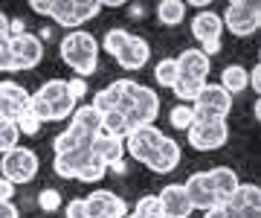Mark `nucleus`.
<instances>
[{
  "label": "nucleus",
  "instance_id": "nucleus-15",
  "mask_svg": "<svg viewBox=\"0 0 261 218\" xmlns=\"http://www.w3.org/2000/svg\"><path fill=\"white\" fill-rule=\"evenodd\" d=\"M160 198V209H163V218H189L195 209L189 204V195L183 189V183H168L163 186Z\"/></svg>",
  "mask_w": 261,
  "mask_h": 218
},
{
  "label": "nucleus",
  "instance_id": "nucleus-1",
  "mask_svg": "<svg viewBox=\"0 0 261 218\" xmlns=\"http://www.w3.org/2000/svg\"><path fill=\"white\" fill-rule=\"evenodd\" d=\"M58 53H61V61H64L79 79L93 76L96 67H99V41H96V35L84 32V29L67 32L64 38H61Z\"/></svg>",
  "mask_w": 261,
  "mask_h": 218
},
{
  "label": "nucleus",
  "instance_id": "nucleus-30",
  "mask_svg": "<svg viewBox=\"0 0 261 218\" xmlns=\"http://www.w3.org/2000/svg\"><path fill=\"white\" fill-rule=\"evenodd\" d=\"M128 131H130V123H128V116H125V114H119V111H113V114H102V134L125 140Z\"/></svg>",
  "mask_w": 261,
  "mask_h": 218
},
{
  "label": "nucleus",
  "instance_id": "nucleus-46",
  "mask_svg": "<svg viewBox=\"0 0 261 218\" xmlns=\"http://www.w3.org/2000/svg\"><path fill=\"white\" fill-rule=\"evenodd\" d=\"M232 218H261V209H229Z\"/></svg>",
  "mask_w": 261,
  "mask_h": 218
},
{
  "label": "nucleus",
  "instance_id": "nucleus-2",
  "mask_svg": "<svg viewBox=\"0 0 261 218\" xmlns=\"http://www.w3.org/2000/svg\"><path fill=\"white\" fill-rule=\"evenodd\" d=\"M122 87H125V96L130 102V128L134 125H154V119L160 116V96L157 90L134 82V79H122Z\"/></svg>",
  "mask_w": 261,
  "mask_h": 218
},
{
  "label": "nucleus",
  "instance_id": "nucleus-22",
  "mask_svg": "<svg viewBox=\"0 0 261 218\" xmlns=\"http://www.w3.org/2000/svg\"><path fill=\"white\" fill-rule=\"evenodd\" d=\"M90 134L82 131V128H75L73 123L67 125L61 134H56V140H53V152L56 154H67V152H82V149H90Z\"/></svg>",
  "mask_w": 261,
  "mask_h": 218
},
{
  "label": "nucleus",
  "instance_id": "nucleus-26",
  "mask_svg": "<svg viewBox=\"0 0 261 218\" xmlns=\"http://www.w3.org/2000/svg\"><path fill=\"white\" fill-rule=\"evenodd\" d=\"M70 123H73L75 128L87 131L90 137H96V134L102 131V116L96 114L90 105H75V111H73V116H70Z\"/></svg>",
  "mask_w": 261,
  "mask_h": 218
},
{
  "label": "nucleus",
  "instance_id": "nucleus-36",
  "mask_svg": "<svg viewBox=\"0 0 261 218\" xmlns=\"http://www.w3.org/2000/svg\"><path fill=\"white\" fill-rule=\"evenodd\" d=\"M38 207L44 209V212H56V209H61V207H64L61 192H58V189H41V192H38Z\"/></svg>",
  "mask_w": 261,
  "mask_h": 218
},
{
  "label": "nucleus",
  "instance_id": "nucleus-6",
  "mask_svg": "<svg viewBox=\"0 0 261 218\" xmlns=\"http://www.w3.org/2000/svg\"><path fill=\"white\" fill-rule=\"evenodd\" d=\"M186 134H189V146L192 149H197V152H218L229 140V125H226V119H195V125Z\"/></svg>",
  "mask_w": 261,
  "mask_h": 218
},
{
  "label": "nucleus",
  "instance_id": "nucleus-4",
  "mask_svg": "<svg viewBox=\"0 0 261 218\" xmlns=\"http://www.w3.org/2000/svg\"><path fill=\"white\" fill-rule=\"evenodd\" d=\"M102 12L99 0H49L47 18H53L58 27H67L70 32L84 27L87 20H93Z\"/></svg>",
  "mask_w": 261,
  "mask_h": 218
},
{
  "label": "nucleus",
  "instance_id": "nucleus-29",
  "mask_svg": "<svg viewBox=\"0 0 261 218\" xmlns=\"http://www.w3.org/2000/svg\"><path fill=\"white\" fill-rule=\"evenodd\" d=\"M108 175V166H105L99 157H96L93 152H90V157L82 163V169H79V175H75V180L79 183H99V180Z\"/></svg>",
  "mask_w": 261,
  "mask_h": 218
},
{
  "label": "nucleus",
  "instance_id": "nucleus-23",
  "mask_svg": "<svg viewBox=\"0 0 261 218\" xmlns=\"http://www.w3.org/2000/svg\"><path fill=\"white\" fill-rule=\"evenodd\" d=\"M90 157V149H82V152H67V154H56V160H53V172H56L58 178L64 180H75L79 169H82V163Z\"/></svg>",
  "mask_w": 261,
  "mask_h": 218
},
{
  "label": "nucleus",
  "instance_id": "nucleus-42",
  "mask_svg": "<svg viewBox=\"0 0 261 218\" xmlns=\"http://www.w3.org/2000/svg\"><path fill=\"white\" fill-rule=\"evenodd\" d=\"M12 198H15V183L0 178V201H12Z\"/></svg>",
  "mask_w": 261,
  "mask_h": 218
},
{
  "label": "nucleus",
  "instance_id": "nucleus-12",
  "mask_svg": "<svg viewBox=\"0 0 261 218\" xmlns=\"http://www.w3.org/2000/svg\"><path fill=\"white\" fill-rule=\"evenodd\" d=\"M87 218H125L128 215V204L111 189H93L87 198Z\"/></svg>",
  "mask_w": 261,
  "mask_h": 218
},
{
  "label": "nucleus",
  "instance_id": "nucleus-44",
  "mask_svg": "<svg viewBox=\"0 0 261 218\" xmlns=\"http://www.w3.org/2000/svg\"><path fill=\"white\" fill-rule=\"evenodd\" d=\"M9 41V15L0 9V44H6Z\"/></svg>",
  "mask_w": 261,
  "mask_h": 218
},
{
  "label": "nucleus",
  "instance_id": "nucleus-27",
  "mask_svg": "<svg viewBox=\"0 0 261 218\" xmlns=\"http://www.w3.org/2000/svg\"><path fill=\"white\" fill-rule=\"evenodd\" d=\"M157 18L163 27H177L186 20V3L183 0H163V3H157Z\"/></svg>",
  "mask_w": 261,
  "mask_h": 218
},
{
  "label": "nucleus",
  "instance_id": "nucleus-40",
  "mask_svg": "<svg viewBox=\"0 0 261 218\" xmlns=\"http://www.w3.org/2000/svg\"><path fill=\"white\" fill-rule=\"evenodd\" d=\"M0 73H15V56L9 50V41L0 44Z\"/></svg>",
  "mask_w": 261,
  "mask_h": 218
},
{
  "label": "nucleus",
  "instance_id": "nucleus-10",
  "mask_svg": "<svg viewBox=\"0 0 261 218\" xmlns=\"http://www.w3.org/2000/svg\"><path fill=\"white\" fill-rule=\"evenodd\" d=\"M29 108V93L27 87L12 82V79H3L0 82V119L6 123H18L20 116L27 114Z\"/></svg>",
  "mask_w": 261,
  "mask_h": 218
},
{
  "label": "nucleus",
  "instance_id": "nucleus-33",
  "mask_svg": "<svg viewBox=\"0 0 261 218\" xmlns=\"http://www.w3.org/2000/svg\"><path fill=\"white\" fill-rule=\"evenodd\" d=\"M130 38V32L128 29H108V32H105L102 35V44H99V50H105V53H111L113 58H116V53H119L122 47H125V41Z\"/></svg>",
  "mask_w": 261,
  "mask_h": 218
},
{
  "label": "nucleus",
  "instance_id": "nucleus-41",
  "mask_svg": "<svg viewBox=\"0 0 261 218\" xmlns=\"http://www.w3.org/2000/svg\"><path fill=\"white\" fill-rule=\"evenodd\" d=\"M203 218H232V212H229V207H226V204H218V207L206 209Z\"/></svg>",
  "mask_w": 261,
  "mask_h": 218
},
{
  "label": "nucleus",
  "instance_id": "nucleus-20",
  "mask_svg": "<svg viewBox=\"0 0 261 218\" xmlns=\"http://www.w3.org/2000/svg\"><path fill=\"white\" fill-rule=\"evenodd\" d=\"M221 32H224V23H221V15H215L212 9L197 12L192 18V35L200 44H209V41H221Z\"/></svg>",
  "mask_w": 261,
  "mask_h": 218
},
{
  "label": "nucleus",
  "instance_id": "nucleus-5",
  "mask_svg": "<svg viewBox=\"0 0 261 218\" xmlns=\"http://www.w3.org/2000/svg\"><path fill=\"white\" fill-rule=\"evenodd\" d=\"M38 169H41V160H38V154L27 146H18V149H12L0 157V178L12 180L15 186L18 183H29V180H35Z\"/></svg>",
  "mask_w": 261,
  "mask_h": 218
},
{
  "label": "nucleus",
  "instance_id": "nucleus-7",
  "mask_svg": "<svg viewBox=\"0 0 261 218\" xmlns=\"http://www.w3.org/2000/svg\"><path fill=\"white\" fill-rule=\"evenodd\" d=\"M35 96H41L44 102L49 105V123H61V119H70L75 111V99L67 90V79H49L35 90Z\"/></svg>",
  "mask_w": 261,
  "mask_h": 218
},
{
  "label": "nucleus",
  "instance_id": "nucleus-32",
  "mask_svg": "<svg viewBox=\"0 0 261 218\" xmlns=\"http://www.w3.org/2000/svg\"><path fill=\"white\" fill-rule=\"evenodd\" d=\"M195 108L192 105H174L171 111H168V123L171 128H177V131H189L192 125H195Z\"/></svg>",
  "mask_w": 261,
  "mask_h": 218
},
{
  "label": "nucleus",
  "instance_id": "nucleus-45",
  "mask_svg": "<svg viewBox=\"0 0 261 218\" xmlns=\"http://www.w3.org/2000/svg\"><path fill=\"white\" fill-rule=\"evenodd\" d=\"M250 87L255 90V93H261V64H255L250 70Z\"/></svg>",
  "mask_w": 261,
  "mask_h": 218
},
{
  "label": "nucleus",
  "instance_id": "nucleus-43",
  "mask_svg": "<svg viewBox=\"0 0 261 218\" xmlns=\"http://www.w3.org/2000/svg\"><path fill=\"white\" fill-rule=\"evenodd\" d=\"M0 218H20V212L12 201H0Z\"/></svg>",
  "mask_w": 261,
  "mask_h": 218
},
{
  "label": "nucleus",
  "instance_id": "nucleus-17",
  "mask_svg": "<svg viewBox=\"0 0 261 218\" xmlns=\"http://www.w3.org/2000/svg\"><path fill=\"white\" fill-rule=\"evenodd\" d=\"M148 58H151V47H148V41L140 38V35H130L125 41V47L116 53V61L125 70H142V67L148 64Z\"/></svg>",
  "mask_w": 261,
  "mask_h": 218
},
{
  "label": "nucleus",
  "instance_id": "nucleus-16",
  "mask_svg": "<svg viewBox=\"0 0 261 218\" xmlns=\"http://www.w3.org/2000/svg\"><path fill=\"white\" fill-rule=\"evenodd\" d=\"M180 157H183V152H180V142L174 140V137H163L160 149L154 152V157H151L145 166H148L151 172H157V175H171V172L180 166Z\"/></svg>",
  "mask_w": 261,
  "mask_h": 218
},
{
  "label": "nucleus",
  "instance_id": "nucleus-34",
  "mask_svg": "<svg viewBox=\"0 0 261 218\" xmlns=\"http://www.w3.org/2000/svg\"><path fill=\"white\" fill-rule=\"evenodd\" d=\"M20 146V131L15 123H6V119H0V157L12 149H18Z\"/></svg>",
  "mask_w": 261,
  "mask_h": 218
},
{
  "label": "nucleus",
  "instance_id": "nucleus-9",
  "mask_svg": "<svg viewBox=\"0 0 261 218\" xmlns=\"http://www.w3.org/2000/svg\"><path fill=\"white\" fill-rule=\"evenodd\" d=\"M195 116L197 119H226L229 111H232V96L226 93L221 85H212L206 82L200 96L195 99Z\"/></svg>",
  "mask_w": 261,
  "mask_h": 218
},
{
  "label": "nucleus",
  "instance_id": "nucleus-31",
  "mask_svg": "<svg viewBox=\"0 0 261 218\" xmlns=\"http://www.w3.org/2000/svg\"><path fill=\"white\" fill-rule=\"evenodd\" d=\"M180 79V67L174 58H160L157 67H154V82L160 87H174V82Z\"/></svg>",
  "mask_w": 261,
  "mask_h": 218
},
{
  "label": "nucleus",
  "instance_id": "nucleus-48",
  "mask_svg": "<svg viewBox=\"0 0 261 218\" xmlns=\"http://www.w3.org/2000/svg\"><path fill=\"white\" fill-rule=\"evenodd\" d=\"M125 218H137V215H134V212H128V215H125Z\"/></svg>",
  "mask_w": 261,
  "mask_h": 218
},
{
  "label": "nucleus",
  "instance_id": "nucleus-25",
  "mask_svg": "<svg viewBox=\"0 0 261 218\" xmlns=\"http://www.w3.org/2000/svg\"><path fill=\"white\" fill-rule=\"evenodd\" d=\"M229 209H261V189L255 183H241L232 192V198L226 201Z\"/></svg>",
  "mask_w": 261,
  "mask_h": 218
},
{
  "label": "nucleus",
  "instance_id": "nucleus-24",
  "mask_svg": "<svg viewBox=\"0 0 261 218\" xmlns=\"http://www.w3.org/2000/svg\"><path fill=\"white\" fill-rule=\"evenodd\" d=\"M218 85L224 87L229 96H232V93H244V90L250 87V70L241 67V64L224 67V73H221V82H218Z\"/></svg>",
  "mask_w": 261,
  "mask_h": 218
},
{
  "label": "nucleus",
  "instance_id": "nucleus-21",
  "mask_svg": "<svg viewBox=\"0 0 261 218\" xmlns=\"http://www.w3.org/2000/svg\"><path fill=\"white\" fill-rule=\"evenodd\" d=\"M209 178H212V189H215L218 204H226V201L232 198V192L241 186L238 172H235L232 166H215V169L209 172Z\"/></svg>",
  "mask_w": 261,
  "mask_h": 218
},
{
  "label": "nucleus",
  "instance_id": "nucleus-38",
  "mask_svg": "<svg viewBox=\"0 0 261 218\" xmlns=\"http://www.w3.org/2000/svg\"><path fill=\"white\" fill-rule=\"evenodd\" d=\"M67 90H70V96H73L75 102L84 99V96H87V79H79V76L67 79Z\"/></svg>",
  "mask_w": 261,
  "mask_h": 218
},
{
  "label": "nucleus",
  "instance_id": "nucleus-28",
  "mask_svg": "<svg viewBox=\"0 0 261 218\" xmlns=\"http://www.w3.org/2000/svg\"><path fill=\"white\" fill-rule=\"evenodd\" d=\"M206 82H200V79H192V76H180L177 82H174V96L180 99V105H195V99L200 96V90H203Z\"/></svg>",
  "mask_w": 261,
  "mask_h": 218
},
{
  "label": "nucleus",
  "instance_id": "nucleus-47",
  "mask_svg": "<svg viewBox=\"0 0 261 218\" xmlns=\"http://www.w3.org/2000/svg\"><path fill=\"white\" fill-rule=\"evenodd\" d=\"M29 9L38 12V15H47V12H49V3H44V0H29Z\"/></svg>",
  "mask_w": 261,
  "mask_h": 218
},
{
  "label": "nucleus",
  "instance_id": "nucleus-11",
  "mask_svg": "<svg viewBox=\"0 0 261 218\" xmlns=\"http://www.w3.org/2000/svg\"><path fill=\"white\" fill-rule=\"evenodd\" d=\"M9 50L15 56V70H35L44 58V41L35 32H23V35L9 38Z\"/></svg>",
  "mask_w": 261,
  "mask_h": 218
},
{
  "label": "nucleus",
  "instance_id": "nucleus-3",
  "mask_svg": "<svg viewBox=\"0 0 261 218\" xmlns=\"http://www.w3.org/2000/svg\"><path fill=\"white\" fill-rule=\"evenodd\" d=\"M221 23H224V29L232 32L235 38H250L261 27V3H255V0H232V3H226Z\"/></svg>",
  "mask_w": 261,
  "mask_h": 218
},
{
  "label": "nucleus",
  "instance_id": "nucleus-19",
  "mask_svg": "<svg viewBox=\"0 0 261 218\" xmlns=\"http://www.w3.org/2000/svg\"><path fill=\"white\" fill-rule=\"evenodd\" d=\"M177 67H180V76H192V79H200V82H206L209 79V70H212V58L203 56L197 47H189L183 50L177 58Z\"/></svg>",
  "mask_w": 261,
  "mask_h": 218
},
{
  "label": "nucleus",
  "instance_id": "nucleus-18",
  "mask_svg": "<svg viewBox=\"0 0 261 218\" xmlns=\"http://www.w3.org/2000/svg\"><path fill=\"white\" fill-rule=\"evenodd\" d=\"M90 152L99 157V160L111 169V166H116V163H125V140H119V137H108V134H96L93 140H90Z\"/></svg>",
  "mask_w": 261,
  "mask_h": 218
},
{
  "label": "nucleus",
  "instance_id": "nucleus-8",
  "mask_svg": "<svg viewBox=\"0 0 261 218\" xmlns=\"http://www.w3.org/2000/svg\"><path fill=\"white\" fill-rule=\"evenodd\" d=\"M166 134L160 131L157 125H134L125 137V154H130L137 163H145L154 157V152L160 149V142H163Z\"/></svg>",
  "mask_w": 261,
  "mask_h": 218
},
{
  "label": "nucleus",
  "instance_id": "nucleus-37",
  "mask_svg": "<svg viewBox=\"0 0 261 218\" xmlns=\"http://www.w3.org/2000/svg\"><path fill=\"white\" fill-rule=\"evenodd\" d=\"M15 125H18L20 137H23V134H27V137H35V134L41 131V123H38L35 116L29 114V111H27V114H23V116H20V119H18V123H15Z\"/></svg>",
  "mask_w": 261,
  "mask_h": 218
},
{
  "label": "nucleus",
  "instance_id": "nucleus-39",
  "mask_svg": "<svg viewBox=\"0 0 261 218\" xmlns=\"http://www.w3.org/2000/svg\"><path fill=\"white\" fill-rule=\"evenodd\" d=\"M64 215L67 218H87V204H84V198H73L70 204H64Z\"/></svg>",
  "mask_w": 261,
  "mask_h": 218
},
{
  "label": "nucleus",
  "instance_id": "nucleus-14",
  "mask_svg": "<svg viewBox=\"0 0 261 218\" xmlns=\"http://www.w3.org/2000/svg\"><path fill=\"white\" fill-rule=\"evenodd\" d=\"M90 108H93L99 116H102V114H113V111H119V114L128 116L130 114V102H128V96H125L122 79H119V82H113V85H108V87H102V90L93 96ZM128 123H130V119H128Z\"/></svg>",
  "mask_w": 261,
  "mask_h": 218
},
{
  "label": "nucleus",
  "instance_id": "nucleus-35",
  "mask_svg": "<svg viewBox=\"0 0 261 218\" xmlns=\"http://www.w3.org/2000/svg\"><path fill=\"white\" fill-rule=\"evenodd\" d=\"M134 215L137 218H163V209H160V198L157 195H142L134 207Z\"/></svg>",
  "mask_w": 261,
  "mask_h": 218
},
{
  "label": "nucleus",
  "instance_id": "nucleus-13",
  "mask_svg": "<svg viewBox=\"0 0 261 218\" xmlns=\"http://www.w3.org/2000/svg\"><path fill=\"white\" fill-rule=\"evenodd\" d=\"M183 189H186V195H189L192 209H203L206 212V209L218 207V198H215L209 172H195V175H189V180L183 183Z\"/></svg>",
  "mask_w": 261,
  "mask_h": 218
}]
</instances>
